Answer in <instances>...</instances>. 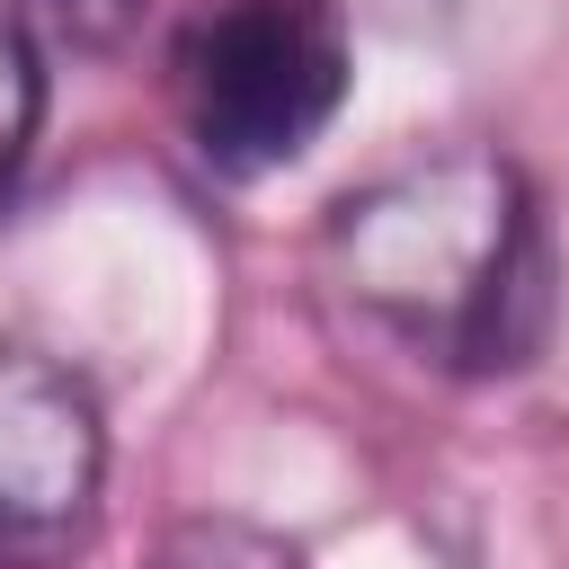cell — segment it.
Segmentation results:
<instances>
[{
  "label": "cell",
  "mask_w": 569,
  "mask_h": 569,
  "mask_svg": "<svg viewBox=\"0 0 569 569\" xmlns=\"http://www.w3.org/2000/svg\"><path fill=\"white\" fill-rule=\"evenodd\" d=\"M329 284L453 373H516L551 338L560 258L498 151H436L338 204Z\"/></svg>",
  "instance_id": "1"
},
{
  "label": "cell",
  "mask_w": 569,
  "mask_h": 569,
  "mask_svg": "<svg viewBox=\"0 0 569 569\" xmlns=\"http://www.w3.org/2000/svg\"><path fill=\"white\" fill-rule=\"evenodd\" d=\"M169 98L204 169L267 178L293 169L347 107V18L338 0H204L178 27Z\"/></svg>",
  "instance_id": "2"
},
{
  "label": "cell",
  "mask_w": 569,
  "mask_h": 569,
  "mask_svg": "<svg viewBox=\"0 0 569 569\" xmlns=\"http://www.w3.org/2000/svg\"><path fill=\"white\" fill-rule=\"evenodd\" d=\"M107 489L98 391L36 356L0 347V569H53L89 542Z\"/></svg>",
  "instance_id": "3"
},
{
  "label": "cell",
  "mask_w": 569,
  "mask_h": 569,
  "mask_svg": "<svg viewBox=\"0 0 569 569\" xmlns=\"http://www.w3.org/2000/svg\"><path fill=\"white\" fill-rule=\"evenodd\" d=\"M142 569H302V551L249 516H178Z\"/></svg>",
  "instance_id": "4"
},
{
  "label": "cell",
  "mask_w": 569,
  "mask_h": 569,
  "mask_svg": "<svg viewBox=\"0 0 569 569\" xmlns=\"http://www.w3.org/2000/svg\"><path fill=\"white\" fill-rule=\"evenodd\" d=\"M36 124H44V62H36L27 9L0 0V196L18 187V169L36 151Z\"/></svg>",
  "instance_id": "5"
},
{
  "label": "cell",
  "mask_w": 569,
  "mask_h": 569,
  "mask_svg": "<svg viewBox=\"0 0 569 569\" xmlns=\"http://www.w3.org/2000/svg\"><path fill=\"white\" fill-rule=\"evenodd\" d=\"M53 18H62L71 44H116V36L142 18V0H53Z\"/></svg>",
  "instance_id": "6"
}]
</instances>
